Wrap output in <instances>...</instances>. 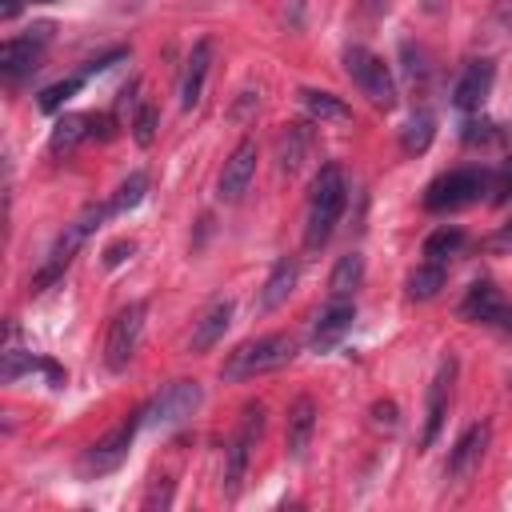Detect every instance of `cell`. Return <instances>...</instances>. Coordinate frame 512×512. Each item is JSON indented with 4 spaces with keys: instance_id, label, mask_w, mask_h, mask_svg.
<instances>
[{
    "instance_id": "cell-1",
    "label": "cell",
    "mask_w": 512,
    "mask_h": 512,
    "mask_svg": "<svg viewBox=\"0 0 512 512\" xmlns=\"http://www.w3.org/2000/svg\"><path fill=\"white\" fill-rule=\"evenodd\" d=\"M344 200H348V184H344L340 164H324L308 188V220H304V248L308 252L328 244V236L344 212Z\"/></svg>"
},
{
    "instance_id": "cell-2",
    "label": "cell",
    "mask_w": 512,
    "mask_h": 512,
    "mask_svg": "<svg viewBox=\"0 0 512 512\" xmlns=\"http://www.w3.org/2000/svg\"><path fill=\"white\" fill-rule=\"evenodd\" d=\"M108 216H112V208H108V204L84 208V212H80V216H76V220H72V224L52 240V248H48V256H44V264H40V268H36V276H32V292H44L48 284H56V280L64 276V268L72 264V256L80 252V244H84V240H88V236H92Z\"/></svg>"
},
{
    "instance_id": "cell-3",
    "label": "cell",
    "mask_w": 512,
    "mask_h": 512,
    "mask_svg": "<svg viewBox=\"0 0 512 512\" xmlns=\"http://www.w3.org/2000/svg\"><path fill=\"white\" fill-rule=\"evenodd\" d=\"M292 356H296V344H292L284 332L256 336V340H244V344H236V348L228 352L220 376H224V380H252V376H264V372L284 368Z\"/></svg>"
},
{
    "instance_id": "cell-4",
    "label": "cell",
    "mask_w": 512,
    "mask_h": 512,
    "mask_svg": "<svg viewBox=\"0 0 512 512\" xmlns=\"http://www.w3.org/2000/svg\"><path fill=\"white\" fill-rule=\"evenodd\" d=\"M344 72L352 76V84L376 104V108H396V80H392V72H388V64L372 52V48H364V44H352V48H344Z\"/></svg>"
},
{
    "instance_id": "cell-5",
    "label": "cell",
    "mask_w": 512,
    "mask_h": 512,
    "mask_svg": "<svg viewBox=\"0 0 512 512\" xmlns=\"http://www.w3.org/2000/svg\"><path fill=\"white\" fill-rule=\"evenodd\" d=\"M488 192V172L484 168H452L444 176H436L424 192V208L428 212H456L476 204Z\"/></svg>"
},
{
    "instance_id": "cell-6",
    "label": "cell",
    "mask_w": 512,
    "mask_h": 512,
    "mask_svg": "<svg viewBox=\"0 0 512 512\" xmlns=\"http://www.w3.org/2000/svg\"><path fill=\"white\" fill-rule=\"evenodd\" d=\"M140 428H144V420H140V412H136L132 420H124V424H116L112 432H104L92 448H84V456H80L76 472H80L84 480H96V476L116 472V468L128 460V448H132V440H136V432H140Z\"/></svg>"
},
{
    "instance_id": "cell-7",
    "label": "cell",
    "mask_w": 512,
    "mask_h": 512,
    "mask_svg": "<svg viewBox=\"0 0 512 512\" xmlns=\"http://www.w3.org/2000/svg\"><path fill=\"white\" fill-rule=\"evenodd\" d=\"M200 400H204V388L196 380H172L152 396V404L140 408V420H144V428H172V424L188 420L200 408Z\"/></svg>"
},
{
    "instance_id": "cell-8",
    "label": "cell",
    "mask_w": 512,
    "mask_h": 512,
    "mask_svg": "<svg viewBox=\"0 0 512 512\" xmlns=\"http://www.w3.org/2000/svg\"><path fill=\"white\" fill-rule=\"evenodd\" d=\"M144 316H148V304H144V300H132V304H124V308L112 316L108 336H104V364H108L112 372H124L128 360L136 356L140 336H144Z\"/></svg>"
},
{
    "instance_id": "cell-9",
    "label": "cell",
    "mask_w": 512,
    "mask_h": 512,
    "mask_svg": "<svg viewBox=\"0 0 512 512\" xmlns=\"http://www.w3.org/2000/svg\"><path fill=\"white\" fill-rule=\"evenodd\" d=\"M260 432H264V404H244L240 428H236V436H232V444H228V456H224V496H236V492H240Z\"/></svg>"
},
{
    "instance_id": "cell-10",
    "label": "cell",
    "mask_w": 512,
    "mask_h": 512,
    "mask_svg": "<svg viewBox=\"0 0 512 512\" xmlns=\"http://www.w3.org/2000/svg\"><path fill=\"white\" fill-rule=\"evenodd\" d=\"M48 36H52V24H36V28H28L24 36H8V40L0 44V76H4V80H20V76L36 72Z\"/></svg>"
},
{
    "instance_id": "cell-11",
    "label": "cell",
    "mask_w": 512,
    "mask_h": 512,
    "mask_svg": "<svg viewBox=\"0 0 512 512\" xmlns=\"http://www.w3.org/2000/svg\"><path fill=\"white\" fill-rule=\"evenodd\" d=\"M256 160H260V148H256L252 136H244V140L232 148V156L224 160L220 180H216V196H220L224 204H236V200L248 192V184H252V176H256Z\"/></svg>"
},
{
    "instance_id": "cell-12",
    "label": "cell",
    "mask_w": 512,
    "mask_h": 512,
    "mask_svg": "<svg viewBox=\"0 0 512 512\" xmlns=\"http://www.w3.org/2000/svg\"><path fill=\"white\" fill-rule=\"evenodd\" d=\"M460 316L472 324H496V328H512V308L504 300V292L492 280H476L460 304Z\"/></svg>"
},
{
    "instance_id": "cell-13",
    "label": "cell",
    "mask_w": 512,
    "mask_h": 512,
    "mask_svg": "<svg viewBox=\"0 0 512 512\" xmlns=\"http://www.w3.org/2000/svg\"><path fill=\"white\" fill-rule=\"evenodd\" d=\"M452 384H456V356H444L432 384H428V412H424V432H420V444L432 448L440 428H444V416H448V396H452Z\"/></svg>"
},
{
    "instance_id": "cell-14",
    "label": "cell",
    "mask_w": 512,
    "mask_h": 512,
    "mask_svg": "<svg viewBox=\"0 0 512 512\" xmlns=\"http://www.w3.org/2000/svg\"><path fill=\"white\" fill-rule=\"evenodd\" d=\"M352 320H356V304L348 300V296H340V300H332L320 316H316V324H312V340H308V348L312 352H328V348H336L344 336H348V328H352Z\"/></svg>"
},
{
    "instance_id": "cell-15",
    "label": "cell",
    "mask_w": 512,
    "mask_h": 512,
    "mask_svg": "<svg viewBox=\"0 0 512 512\" xmlns=\"http://www.w3.org/2000/svg\"><path fill=\"white\" fill-rule=\"evenodd\" d=\"M488 440H492V424H488V420L468 424V428H464V436L456 440V448L448 452V476H452V480L472 476V472L480 468L484 452H488Z\"/></svg>"
},
{
    "instance_id": "cell-16",
    "label": "cell",
    "mask_w": 512,
    "mask_h": 512,
    "mask_svg": "<svg viewBox=\"0 0 512 512\" xmlns=\"http://www.w3.org/2000/svg\"><path fill=\"white\" fill-rule=\"evenodd\" d=\"M492 80H496V64L492 60H468V68L460 72L456 88H452V104L460 112H476L488 92H492Z\"/></svg>"
},
{
    "instance_id": "cell-17",
    "label": "cell",
    "mask_w": 512,
    "mask_h": 512,
    "mask_svg": "<svg viewBox=\"0 0 512 512\" xmlns=\"http://www.w3.org/2000/svg\"><path fill=\"white\" fill-rule=\"evenodd\" d=\"M208 68H212V40H196L192 52H188V64H184V76H180V108L192 112L204 96V80H208Z\"/></svg>"
},
{
    "instance_id": "cell-18",
    "label": "cell",
    "mask_w": 512,
    "mask_h": 512,
    "mask_svg": "<svg viewBox=\"0 0 512 512\" xmlns=\"http://www.w3.org/2000/svg\"><path fill=\"white\" fill-rule=\"evenodd\" d=\"M312 428H316V400L312 396H296L288 416H284V444H288V456H304L308 452V440H312Z\"/></svg>"
},
{
    "instance_id": "cell-19",
    "label": "cell",
    "mask_w": 512,
    "mask_h": 512,
    "mask_svg": "<svg viewBox=\"0 0 512 512\" xmlns=\"http://www.w3.org/2000/svg\"><path fill=\"white\" fill-rule=\"evenodd\" d=\"M228 324H232V300H228V296H224V300H212V304L204 308V316L196 320L188 348H192V352H208V348L228 332Z\"/></svg>"
},
{
    "instance_id": "cell-20",
    "label": "cell",
    "mask_w": 512,
    "mask_h": 512,
    "mask_svg": "<svg viewBox=\"0 0 512 512\" xmlns=\"http://www.w3.org/2000/svg\"><path fill=\"white\" fill-rule=\"evenodd\" d=\"M296 280H300V264H296L292 256H280V260L272 264V272H268L264 288H260V308H264V312L280 308V304L296 292Z\"/></svg>"
},
{
    "instance_id": "cell-21",
    "label": "cell",
    "mask_w": 512,
    "mask_h": 512,
    "mask_svg": "<svg viewBox=\"0 0 512 512\" xmlns=\"http://www.w3.org/2000/svg\"><path fill=\"white\" fill-rule=\"evenodd\" d=\"M96 124H100V116H84V112L60 116V120H56V128H52V140H48L52 156H60V152H72L80 140L96 136Z\"/></svg>"
},
{
    "instance_id": "cell-22",
    "label": "cell",
    "mask_w": 512,
    "mask_h": 512,
    "mask_svg": "<svg viewBox=\"0 0 512 512\" xmlns=\"http://www.w3.org/2000/svg\"><path fill=\"white\" fill-rule=\"evenodd\" d=\"M300 104H304V112H308L312 120H320V124H340V120H352V108H348L340 96L320 92V88H300Z\"/></svg>"
},
{
    "instance_id": "cell-23",
    "label": "cell",
    "mask_w": 512,
    "mask_h": 512,
    "mask_svg": "<svg viewBox=\"0 0 512 512\" xmlns=\"http://www.w3.org/2000/svg\"><path fill=\"white\" fill-rule=\"evenodd\" d=\"M308 152H312V128L308 124H288L280 132V168L288 176L300 172V164L308 160Z\"/></svg>"
},
{
    "instance_id": "cell-24",
    "label": "cell",
    "mask_w": 512,
    "mask_h": 512,
    "mask_svg": "<svg viewBox=\"0 0 512 512\" xmlns=\"http://www.w3.org/2000/svg\"><path fill=\"white\" fill-rule=\"evenodd\" d=\"M360 284H364V256H360V252H344V256L332 264V276H328V292H332V300H340V296H356Z\"/></svg>"
},
{
    "instance_id": "cell-25",
    "label": "cell",
    "mask_w": 512,
    "mask_h": 512,
    "mask_svg": "<svg viewBox=\"0 0 512 512\" xmlns=\"http://www.w3.org/2000/svg\"><path fill=\"white\" fill-rule=\"evenodd\" d=\"M444 280H448V272H444V264L440 260H424L420 268H412L408 272V300H432L440 288H444Z\"/></svg>"
},
{
    "instance_id": "cell-26",
    "label": "cell",
    "mask_w": 512,
    "mask_h": 512,
    "mask_svg": "<svg viewBox=\"0 0 512 512\" xmlns=\"http://www.w3.org/2000/svg\"><path fill=\"white\" fill-rule=\"evenodd\" d=\"M0 376H4V384H12L20 372H32V368H40V360L32 356V352H24L20 348V332H16V324L8 328V344H4V352H0Z\"/></svg>"
},
{
    "instance_id": "cell-27",
    "label": "cell",
    "mask_w": 512,
    "mask_h": 512,
    "mask_svg": "<svg viewBox=\"0 0 512 512\" xmlns=\"http://www.w3.org/2000/svg\"><path fill=\"white\" fill-rule=\"evenodd\" d=\"M432 136H436L432 112H416V116L404 124V132H400V148H404L408 156H416V152H424V148L432 144Z\"/></svg>"
},
{
    "instance_id": "cell-28",
    "label": "cell",
    "mask_w": 512,
    "mask_h": 512,
    "mask_svg": "<svg viewBox=\"0 0 512 512\" xmlns=\"http://www.w3.org/2000/svg\"><path fill=\"white\" fill-rule=\"evenodd\" d=\"M144 192H148V172H132L116 192H112V200H108V208H112V216H120V212H132L140 200H144Z\"/></svg>"
},
{
    "instance_id": "cell-29",
    "label": "cell",
    "mask_w": 512,
    "mask_h": 512,
    "mask_svg": "<svg viewBox=\"0 0 512 512\" xmlns=\"http://www.w3.org/2000/svg\"><path fill=\"white\" fill-rule=\"evenodd\" d=\"M460 248H464V232H460V228H448V224L436 228V232L424 240V256H428V260H440V264H444L448 256H456Z\"/></svg>"
},
{
    "instance_id": "cell-30",
    "label": "cell",
    "mask_w": 512,
    "mask_h": 512,
    "mask_svg": "<svg viewBox=\"0 0 512 512\" xmlns=\"http://www.w3.org/2000/svg\"><path fill=\"white\" fill-rule=\"evenodd\" d=\"M80 84H84V72H80V76L60 80V84H48V88L40 92V112H56V108H64V100H68V96H76V92H80Z\"/></svg>"
},
{
    "instance_id": "cell-31",
    "label": "cell",
    "mask_w": 512,
    "mask_h": 512,
    "mask_svg": "<svg viewBox=\"0 0 512 512\" xmlns=\"http://www.w3.org/2000/svg\"><path fill=\"white\" fill-rule=\"evenodd\" d=\"M156 124H160V112H156L152 104H140L136 116H132V136H136L140 148H148V144L156 140Z\"/></svg>"
},
{
    "instance_id": "cell-32",
    "label": "cell",
    "mask_w": 512,
    "mask_h": 512,
    "mask_svg": "<svg viewBox=\"0 0 512 512\" xmlns=\"http://www.w3.org/2000/svg\"><path fill=\"white\" fill-rule=\"evenodd\" d=\"M484 28H488V36H504V32H512V0H492Z\"/></svg>"
},
{
    "instance_id": "cell-33",
    "label": "cell",
    "mask_w": 512,
    "mask_h": 512,
    "mask_svg": "<svg viewBox=\"0 0 512 512\" xmlns=\"http://www.w3.org/2000/svg\"><path fill=\"white\" fill-rule=\"evenodd\" d=\"M168 504H172V480H168V476H156V480L148 484V492H144V508H148V512H156V508L164 512Z\"/></svg>"
},
{
    "instance_id": "cell-34",
    "label": "cell",
    "mask_w": 512,
    "mask_h": 512,
    "mask_svg": "<svg viewBox=\"0 0 512 512\" xmlns=\"http://www.w3.org/2000/svg\"><path fill=\"white\" fill-rule=\"evenodd\" d=\"M372 424L392 432V428L400 424V408H396V400H376V404H372Z\"/></svg>"
},
{
    "instance_id": "cell-35",
    "label": "cell",
    "mask_w": 512,
    "mask_h": 512,
    "mask_svg": "<svg viewBox=\"0 0 512 512\" xmlns=\"http://www.w3.org/2000/svg\"><path fill=\"white\" fill-rule=\"evenodd\" d=\"M132 252H136V244H132V240H116V244L104 252V264H108V268H120V264H124Z\"/></svg>"
},
{
    "instance_id": "cell-36",
    "label": "cell",
    "mask_w": 512,
    "mask_h": 512,
    "mask_svg": "<svg viewBox=\"0 0 512 512\" xmlns=\"http://www.w3.org/2000/svg\"><path fill=\"white\" fill-rule=\"evenodd\" d=\"M484 248H488V252H512V220H508L500 232H492V236L484 240Z\"/></svg>"
},
{
    "instance_id": "cell-37",
    "label": "cell",
    "mask_w": 512,
    "mask_h": 512,
    "mask_svg": "<svg viewBox=\"0 0 512 512\" xmlns=\"http://www.w3.org/2000/svg\"><path fill=\"white\" fill-rule=\"evenodd\" d=\"M492 128H496V124H488V120H480V124L472 120V124H468V132H464V140H468V144H476V140H488V136H492Z\"/></svg>"
},
{
    "instance_id": "cell-38",
    "label": "cell",
    "mask_w": 512,
    "mask_h": 512,
    "mask_svg": "<svg viewBox=\"0 0 512 512\" xmlns=\"http://www.w3.org/2000/svg\"><path fill=\"white\" fill-rule=\"evenodd\" d=\"M360 8H364V16H384L392 8V0H360Z\"/></svg>"
},
{
    "instance_id": "cell-39",
    "label": "cell",
    "mask_w": 512,
    "mask_h": 512,
    "mask_svg": "<svg viewBox=\"0 0 512 512\" xmlns=\"http://www.w3.org/2000/svg\"><path fill=\"white\" fill-rule=\"evenodd\" d=\"M404 52H408V56H412V44H404ZM420 56H424V52H420V48H416V60H420ZM420 72H424V64H408V76H412V80H416V76H420Z\"/></svg>"
},
{
    "instance_id": "cell-40",
    "label": "cell",
    "mask_w": 512,
    "mask_h": 512,
    "mask_svg": "<svg viewBox=\"0 0 512 512\" xmlns=\"http://www.w3.org/2000/svg\"><path fill=\"white\" fill-rule=\"evenodd\" d=\"M16 12H20V0H4V4H0V16H4V20H12Z\"/></svg>"
},
{
    "instance_id": "cell-41",
    "label": "cell",
    "mask_w": 512,
    "mask_h": 512,
    "mask_svg": "<svg viewBox=\"0 0 512 512\" xmlns=\"http://www.w3.org/2000/svg\"><path fill=\"white\" fill-rule=\"evenodd\" d=\"M428 8H432V12H436V8H440V0H428Z\"/></svg>"
}]
</instances>
